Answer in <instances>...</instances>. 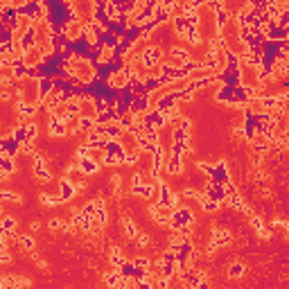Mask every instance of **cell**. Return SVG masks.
<instances>
[{"label": "cell", "mask_w": 289, "mask_h": 289, "mask_svg": "<svg viewBox=\"0 0 289 289\" xmlns=\"http://www.w3.org/2000/svg\"><path fill=\"white\" fill-rule=\"evenodd\" d=\"M192 226H194V212H192V208L179 203V206L172 210L170 221H167V228H170V230H192Z\"/></svg>", "instance_id": "obj_1"}, {"label": "cell", "mask_w": 289, "mask_h": 289, "mask_svg": "<svg viewBox=\"0 0 289 289\" xmlns=\"http://www.w3.org/2000/svg\"><path fill=\"white\" fill-rule=\"evenodd\" d=\"M66 9L72 18H77V21H81V23H88V21H93L97 3H95V0H68Z\"/></svg>", "instance_id": "obj_2"}, {"label": "cell", "mask_w": 289, "mask_h": 289, "mask_svg": "<svg viewBox=\"0 0 289 289\" xmlns=\"http://www.w3.org/2000/svg\"><path fill=\"white\" fill-rule=\"evenodd\" d=\"M163 59H165V48H163V43H144V48L140 50V61H142V66L147 68H156L163 63Z\"/></svg>", "instance_id": "obj_3"}, {"label": "cell", "mask_w": 289, "mask_h": 289, "mask_svg": "<svg viewBox=\"0 0 289 289\" xmlns=\"http://www.w3.org/2000/svg\"><path fill=\"white\" fill-rule=\"evenodd\" d=\"M102 84L106 86L108 90H113V93H120V90H126V88H129V70H126L124 66L115 68V70H111L106 77H104Z\"/></svg>", "instance_id": "obj_4"}, {"label": "cell", "mask_w": 289, "mask_h": 289, "mask_svg": "<svg viewBox=\"0 0 289 289\" xmlns=\"http://www.w3.org/2000/svg\"><path fill=\"white\" fill-rule=\"evenodd\" d=\"M57 30L61 32V34L66 36L70 43H77V41H81V34H84V23L77 21V18H72L70 14H68V16L59 23Z\"/></svg>", "instance_id": "obj_5"}, {"label": "cell", "mask_w": 289, "mask_h": 289, "mask_svg": "<svg viewBox=\"0 0 289 289\" xmlns=\"http://www.w3.org/2000/svg\"><path fill=\"white\" fill-rule=\"evenodd\" d=\"M156 201L161 203V206L172 208V210H174V208L181 203V194L174 192V190H172V185L167 183V181L161 179V181H158V199H156Z\"/></svg>", "instance_id": "obj_6"}, {"label": "cell", "mask_w": 289, "mask_h": 289, "mask_svg": "<svg viewBox=\"0 0 289 289\" xmlns=\"http://www.w3.org/2000/svg\"><path fill=\"white\" fill-rule=\"evenodd\" d=\"M104 152H106V156H104L102 165L106 167H117L124 163V149H122V144L117 142V140H108L106 147H104Z\"/></svg>", "instance_id": "obj_7"}, {"label": "cell", "mask_w": 289, "mask_h": 289, "mask_svg": "<svg viewBox=\"0 0 289 289\" xmlns=\"http://www.w3.org/2000/svg\"><path fill=\"white\" fill-rule=\"evenodd\" d=\"M190 48H183V45H172V48H167V52H165V59L163 61L165 63H170V66H174V68H181L185 61H190Z\"/></svg>", "instance_id": "obj_8"}, {"label": "cell", "mask_w": 289, "mask_h": 289, "mask_svg": "<svg viewBox=\"0 0 289 289\" xmlns=\"http://www.w3.org/2000/svg\"><path fill=\"white\" fill-rule=\"evenodd\" d=\"M170 215H172V208L161 206L158 201H149V217L154 219V224L167 226V221H170Z\"/></svg>", "instance_id": "obj_9"}, {"label": "cell", "mask_w": 289, "mask_h": 289, "mask_svg": "<svg viewBox=\"0 0 289 289\" xmlns=\"http://www.w3.org/2000/svg\"><path fill=\"white\" fill-rule=\"evenodd\" d=\"M21 61L25 63V68L30 70V68H39V66H43V63H45V57H43V52H41V50L36 48V45H32V48H27L25 52H23Z\"/></svg>", "instance_id": "obj_10"}, {"label": "cell", "mask_w": 289, "mask_h": 289, "mask_svg": "<svg viewBox=\"0 0 289 289\" xmlns=\"http://www.w3.org/2000/svg\"><path fill=\"white\" fill-rule=\"evenodd\" d=\"M75 197H77V190H75L72 179H70V176H61V179H59V201L70 203Z\"/></svg>", "instance_id": "obj_11"}, {"label": "cell", "mask_w": 289, "mask_h": 289, "mask_svg": "<svg viewBox=\"0 0 289 289\" xmlns=\"http://www.w3.org/2000/svg\"><path fill=\"white\" fill-rule=\"evenodd\" d=\"M230 242H233V233L228 228H217V226L210 228V244H215L217 248L230 246Z\"/></svg>", "instance_id": "obj_12"}, {"label": "cell", "mask_w": 289, "mask_h": 289, "mask_svg": "<svg viewBox=\"0 0 289 289\" xmlns=\"http://www.w3.org/2000/svg\"><path fill=\"white\" fill-rule=\"evenodd\" d=\"M170 149V147H167ZM165 172L170 176H181L185 172V165H183V154H172L170 152V156H167V161H165Z\"/></svg>", "instance_id": "obj_13"}, {"label": "cell", "mask_w": 289, "mask_h": 289, "mask_svg": "<svg viewBox=\"0 0 289 289\" xmlns=\"http://www.w3.org/2000/svg\"><path fill=\"white\" fill-rule=\"evenodd\" d=\"M48 133L50 138H68V122L48 115Z\"/></svg>", "instance_id": "obj_14"}, {"label": "cell", "mask_w": 289, "mask_h": 289, "mask_svg": "<svg viewBox=\"0 0 289 289\" xmlns=\"http://www.w3.org/2000/svg\"><path fill=\"white\" fill-rule=\"evenodd\" d=\"M120 228H122V237H124L126 242H133L135 235L140 233L138 226H135V221L131 219L126 212H122V215H120Z\"/></svg>", "instance_id": "obj_15"}, {"label": "cell", "mask_w": 289, "mask_h": 289, "mask_svg": "<svg viewBox=\"0 0 289 289\" xmlns=\"http://www.w3.org/2000/svg\"><path fill=\"white\" fill-rule=\"evenodd\" d=\"M106 255H108V266H113V269H117V266H120L122 262L126 260L124 251H122V248L117 246V244H108Z\"/></svg>", "instance_id": "obj_16"}, {"label": "cell", "mask_w": 289, "mask_h": 289, "mask_svg": "<svg viewBox=\"0 0 289 289\" xmlns=\"http://www.w3.org/2000/svg\"><path fill=\"white\" fill-rule=\"evenodd\" d=\"M77 161H79V172H81V174H84V176H95L99 170H102V165H99L97 161H93V158H90V156L77 158Z\"/></svg>", "instance_id": "obj_17"}, {"label": "cell", "mask_w": 289, "mask_h": 289, "mask_svg": "<svg viewBox=\"0 0 289 289\" xmlns=\"http://www.w3.org/2000/svg\"><path fill=\"white\" fill-rule=\"evenodd\" d=\"M30 284H32L30 278H23V275H16V273L3 278V287H30Z\"/></svg>", "instance_id": "obj_18"}, {"label": "cell", "mask_w": 289, "mask_h": 289, "mask_svg": "<svg viewBox=\"0 0 289 289\" xmlns=\"http://www.w3.org/2000/svg\"><path fill=\"white\" fill-rule=\"evenodd\" d=\"M59 102H61V93H54V90H50V93L41 99V108H43L45 113H50Z\"/></svg>", "instance_id": "obj_19"}, {"label": "cell", "mask_w": 289, "mask_h": 289, "mask_svg": "<svg viewBox=\"0 0 289 289\" xmlns=\"http://www.w3.org/2000/svg\"><path fill=\"white\" fill-rule=\"evenodd\" d=\"M147 95V93H144ZM144 95H133L131 97V102H129V111L131 113H144L147 111V97Z\"/></svg>", "instance_id": "obj_20"}, {"label": "cell", "mask_w": 289, "mask_h": 289, "mask_svg": "<svg viewBox=\"0 0 289 289\" xmlns=\"http://www.w3.org/2000/svg\"><path fill=\"white\" fill-rule=\"evenodd\" d=\"M246 273V264L244 262H239V260H233L228 264V278L230 280H237V278H242V275Z\"/></svg>", "instance_id": "obj_21"}, {"label": "cell", "mask_w": 289, "mask_h": 289, "mask_svg": "<svg viewBox=\"0 0 289 289\" xmlns=\"http://www.w3.org/2000/svg\"><path fill=\"white\" fill-rule=\"evenodd\" d=\"M52 86H54V75H43V77H39V95H41V99H43L45 95L52 90Z\"/></svg>", "instance_id": "obj_22"}, {"label": "cell", "mask_w": 289, "mask_h": 289, "mask_svg": "<svg viewBox=\"0 0 289 289\" xmlns=\"http://www.w3.org/2000/svg\"><path fill=\"white\" fill-rule=\"evenodd\" d=\"M18 246H21L23 253H32L36 248L34 235H18Z\"/></svg>", "instance_id": "obj_23"}, {"label": "cell", "mask_w": 289, "mask_h": 289, "mask_svg": "<svg viewBox=\"0 0 289 289\" xmlns=\"http://www.w3.org/2000/svg\"><path fill=\"white\" fill-rule=\"evenodd\" d=\"M39 138V122H25V140L23 142H32L34 144V140Z\"/></svg>", "instance_id": "obj_24"}, {"label": "cell", "mask_w": 289, "mask_h": 289, "mask_svg": "<svg viewBox=\"0 0 289 289\" xmlns=\"http://www.w3.org/2000/svg\"><path fill=\"white\" fill-rule=\"evenodd\" d=\"M0 203H23V197L12 190H0Z\"/></svg>", "instance_id": "obj_25"}, {"label": "cell", "mask_w": 289, "mask_h": 289, "mask_svg": "<svg viewBox=\"0 0 289 289\" xmlns=\"http://www.w3.org/2000/svg\"><path fill=\"white\" fill-rule=\"evenodd\" d=\"M0 228L3 230H16L18 233V219L14 215H3V219H0Z\"/></svg>", "instance_id": "obj_26"}, {"label": "cell", "mask_w": 289, "mask_h": 289, "mask_svg": "<svg viewBox=\"0 0 289 289\" xmlns=\"http://www.w3.org/2000/svg\"><path fill=\"white\" fill-rule=\"evenodd\" d=\"M199 203H201L203 212H217V210L221 208V203H219V201H212V199H208L206 194H203V197L199 199Z\"/></svg>", "instance_id": "obj_27"}, {"label": "cell", "mask_w": 289, "mask_h": 289, "mask_svg": "<svg viewBox=\"0 0 289 289\" xmlns=\"http://www.w3.org/2000/svg\"><path fill=\"white\" fill-rule=\"evenodd\" d=\"M16 99V93H14L12 86H5V88H0V104H9Z\"/></svg>", "instance_id": "obj_28"}, {"label": "cell", "mask_w": 289, "mask_h": 289, "mask_svg": "<svg viewBox=\"0 0 289 289\" xmlns=\"http://www.w3.org/2000/svg\"><path fill=\"white\" fill-rule=\"evenodd\" d=\"M133 242H135V246H138V248H147V246H152V235H149V233H138Z\"/></svg>", "instance_id": "obj_29"}, {"label": "cell", "mask_w": 289, "mask_h": 289, "mask_svg": "<svg viewBox=\"0 0 289 289\" xmlns=\"http://www.w3.org/2000/svg\"><path fill=\"white\" fill-rule=\"evenodd\" d=\"M39 201L43 203V206H61V201H59V194H57V197H52V194H48V192H41L39 194Z\"/></svg>", "instance_id": "obj_30"}, {"label": "cell", "mask_w": 289, "mask_h": 289, "mask_svg": "<svg viewBox=\"0 0 289 289\" xmlns=\"http://www.w3.org/2000/svg\"><path fill=\"white\" fill-rule=\"evenodd\" d=\"M63 174L66 176H72V174H79V161H77L75 156H72V161L68 163L66 167H63Z\"/></svg>", "instance_id": "obj_31"}, {"label": "cell", "mask_w": 289, "mask_h": 289, "mask_svg": "<svg viewBox=\"0 0 289 289\" xmlns=\"http://www.w3.org/2000/svg\"><path fill=\"white\" fill-rule=\"evenodd\" d=\"M14 61H18V59H14L12 54H0V70H9Z\"/></svg>", "instance_id": "obj_32"}, {"label": "cell", "mask_w": 289, "mask_h": 289, "mask_svg": "<svg viewBox=\"0 0 289 289\" xmlns=\"http://www.w3.org/2000/svg\"><path fill=\"white\" fill-rule=\"evenodd\" d=\"M48 228L52 230V233L63 230V219H61V217H50V219H48Z\"/></svg>", "instance_id": "obj_33"}, {"label": "cell", "mask_w": 289, "mask_h": 289, "mask_svg": "<svg viewBox=\"0 0 289 289\" xmlns=\"http://www.w3.org/2000/svg\"><path fill=\"white\" fill-rule=\"evenodd\" d=\"M7 262H12V253H9L7 246L0 244V264H7Z\"/></svg>", "instance_id": "obj_34"}, {"label": "cell", "mask_w": 289, "mask_h": 289, "mask_svg": "<svg viewBox=\"0 0 289 289\" xmlns=\"http://www.w3.org/2000/svg\"><path fill=\"white\" fill-rule=\"evenodd\" d=\"M27 3H30V0H12V3H9V5H12V7H16L18 12H21L23 7H27Z\"/></svg>", "instance_id": "obj_35"}, {"label": "cell", "mask_w": 289, "mask_h": 289, "mask_svg": "<svg viewBox=\"0 0 289 289\" xmlns=\"http://www.w3.org/2000/svg\"><path fill=\"white\" fill-rule=\"evenodd\" d=\"M30 230H32V233H39V230H41V221L39 219H32L30 221Z\"/></svg>", "instance_id": "obj_36"}, {"label": "cell", "mask_w": 289, "mask_h": 289, "mask_svg": "<svg viewBox=\"0 0 289 289\" xmlns=\"http://www.w3.org/2000/svg\"><path fill=\"white\" fill-rule=\"evenodd\" d=\"M36 264H39L41 269H48V262H45V260H36Z\"/></svg>", "instance_id": "obj_37"}, {"label": "cell", "mask_w": 289, "mask_h": 289, "mask_svg": "<svg viewBox=\"0 0 289 289\" xmlns=\"http://www.w3.org/2000/svg\"><path fill=\"white\" fill-rule=\"evenodd\" d=\"M3 215H5V208H3V203H0V219H3Z\"/></svg>", "instance_id": "obj_38"}, {"label": "cell", "mask_w": 289, "mask_h": 289, "mask_svg": "<svg viewBox=\"0 0 289 289\" xmlns=\"http://www.w3.org/2000/svg\"><path fill=\"white\" fill-rule=\"evenodd\" d=\"M9 3H12V0H3V5H9Z\"/></svg>", "instance_id": "obj_39"}]
</instances>
